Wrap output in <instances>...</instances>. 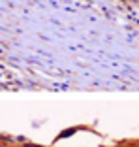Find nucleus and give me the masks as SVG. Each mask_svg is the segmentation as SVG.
<instances>
[{
  "label": "nucleus",
  "instance_id": "1",
  "mask_svg": "<svg viewBox=\"0 0 139 147\" xmlns=\"http://www.w3.org/2000/svg\"><path fill=\"white\" fill-rule=\"evenodd\" d=\"M0 142L8 145V143H11V142H13V138H11V136H4V134H0Z\"/></svg>",
  "mask_w": 139,
  "mask_h": 147
},
{
  "label": "nucleus",
  "instance_id": "2",
  "mask_svg": "<svg viewBox=\"0 0 139 147\" xmlns=\"http://www.w3.org/2000/svg\"><path fill=\"white\" fill-rule=\"evenodd\" d=\"M23 147H43V145H38V143H30V142H26V143H23Z\"/></svg>",
  "mask_w": 139,
  "mask_h": 147
},
{
  "label": "nucleus",
  "instance_id": "3",
  "mask_svg": "<svg viewBox=\"0 0 139 147\" xmlns=\"http://www.w3.org/2000/svg\"><path fill=\"white\" fill-rule=\"evenodd\" d=\"M0 147H11V145H6V143H0Z\"/></svg>",
  "mask_w": 139,
  "mask_h": 147
}]
</instances>
